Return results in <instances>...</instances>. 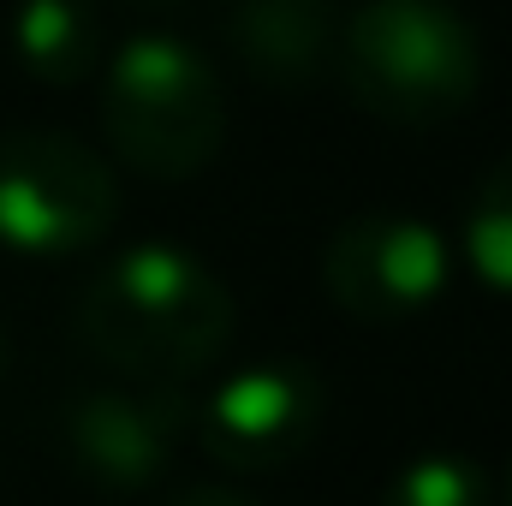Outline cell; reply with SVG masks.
<instances>
[{
    "instance_id": "1",
    "label": "cell",
    "mask_w": 512,
    "mask_h": 506,
    "mask_svg": "<svg viewBox=\"0 0 512 506\" xmlns=\"http://www.w3.org/2000/svg\"><path fill=\"white\" fill-rule=\"evenodd\" d=\"M239 328L227 280L179 245L120 251L78 304L84 346L131 387H185L215 370Z\"/></svg>"
},
{
    "instance_id": "2",
    "label": "cell",
    "mask_w": 512,
    "mask_h": 506,
    "mask_svg": "<svg viewBox=\"0 0 512 506\" xmlns=\"http://www.w3.org/2000/svg\"><path fill=\"white\" fill-rule=\"evenodd\" d=\"M340 72L358 108L387 126H441L471 108L483 48L447 0H370L340 36Z\"/></svg>"
},
{
    "instance_id": "3",
    "label": "cell",
    "mask_w": 512,
    "mask_h": 506,
    "mask_svg": "<svg viewBox=\"0 0 512 506\" xmlns=\"http://www.w3.org/2000/svg\"><path fill=\"white\" fill-rule=\"evenodd\" d=\"M102 131L114 155L149 179L203 173L227 137V96L215 66L179 36H126L102 72Z\"/></svg>"
},
{
    "instance_id": "4",
    "label": "cell",
    "mask_w": 512,
    "mask_h": 506,
    "mask_svg": "<svg viewBox=\"0 0 512 506\" xmlns=\"http://www.w3.org/2000/svg\"><path fill=\"white\" fill-rule=\"evenodd\" d=\"M120 215L114 167L72 131L0 137V245L30 262L90 251Z\"/></svg>"
},
{
    "instance_id": "5",
    "label": "cell",
    "mask_w": 512,
    "mask_h": 506,
    "mask_svg": "<svg viewBox=\"0 0 512 506\" xmlns=\"http://www.w3.org/2000/svg\"><path fill=\"white\" fill-rule=\"evenodd\" d=\"M328 298L358 322H405L447 298L453 286V245L423 215H358L322 251Z\"/></svg>"
},
{
    "instance_id": "6",
    "label": "cell",
    "mask_w": 512,
    "mask_h": 506,
    "mask_svg": "<svg viewBox=\"0 0 512 506\" xmlns=\"http://www.w3.org/2000/svg\"><path fill=\"white\" fill-rule=\"evenodd\" d=\"M322 423V381L310 364L262 358L209 387L197 405V435L227 471H280L292 465Z\"/></svg>"
},
{
    "instance_id": "7",
    "label": "cell",
    "mask_w": 512,
    "mask_h": 506,
    "mask_svg": "<svg viewBox=\"0 0 512 506\" xmlns=\"http://www.w3.org/2000/svg\"><path fill=\"white\" fill-rule=\"evenodd\" d=\"M191 423H197V405L185 387H131L126 381V387L84 393L66 411V453L96 489L137 495L173 465Z\"/></svg>"
},
{
    "instance_id": "8",
    "label": "cell",
    "mask_w": 512,
    "mask_h": 506,
    "mask_svg": "<svg viewBox=\"0 0 512 506\" xmlns=\"http://www.w3.org/2000/svg\"><path fill=\"white\" fill-rule=\"evenodd\" d=\"M227 42L268 90H310L340 60V18L328 0H233Z\"/></svg>"
},
{
    "instance_id": "9",
    "label": "cell",
    "mask_w": 512,
    "mask_h": 506,
    "mask_svg": "<svg viewBox=\"0 0 512 506\" xmlns=\"http://www.w3.org/2000/svg\"><path fill=\"white\" fill-rule=\"evenodd\" d=\"M12 54L36 84H78L96 72L102 30L90 0H18L12 6Z\"/></svg>"
},
{
    "instance_id": "10",
    "label": "cell",
    "mask_w": 512,
    "mask_h": 506,
    "mask_svg": "<svg viewBox=\"0 0 512 506\" xmlns=\"http://www.w3.org/2000/svg\"><path fill=\"white\" fill-rule=\"evenodd\" d=\"M459 245H465V262L483 286H495L501 298H512V155H501L471 209H465V227H459Z\"/></svg>"
},
{
    "instance_id": "11",
    "label": "cell",
    "mask_w": 512,
    "mask_h": 506,
    "mask_svg": "<svg viewBox=\"0 0 512 506\" xmlns=\"http://www.w3.org/2000/svg\"><path fill=\"white\" fill-rule=\"evenodd\" d=\"M382 506H495V483L465 453H417L387 483Z\"/></svg>"
},
{
    "instance_id": "12",
    "label": "cell",
    "mask_w": 512,
    "mask_h": 506,
    "mask_svg": "<svg viewBox=\"0 0 512 506\" xmlns=\"http://www.w3.org/2000/svg\"><path fill=\"white\" fill-rule=\"evenodd\" d=\"M173 506H256V501H245L239 489H221V483H209V489H185Z\"/></svg>"
},
{
    "instance_id": "13",
    "label": "cell",
    "mask_w": 512,
    "mask_h": 506,
    "mask_svg": "<svg viewBox=\"0 0 512 506\" xmlns=\"http://www.w3.org/2000/svg\"><path fill=\"white\" fill-rule=\"evenodd\" d=\"M0 376H6V328H0Z\"/></svg>"
},
{
    "instance_id": "14",
    "label": "cell",
    "mask_w": 512,
    "mask_h": 506,
    "mask_svg": "<svg viewBox=\"0 0 512 506\" xmlns=\"http://www.w3.org/2000/svg\"><path fill=\"white\" fill-rule=\"evenodd\" d=\"M507 506H512V471H507Z\"/></svg>"
}]
</instances>
